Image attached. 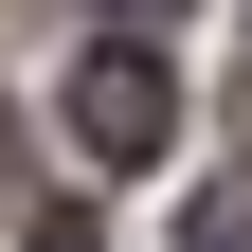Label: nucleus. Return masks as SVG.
Here are the masks:
<instances>
[{
	"label": "nucleus",
	"instance_id": "3",
	"mask_svg": "<svg viewBox=\"0 0 252 252\" xmlns=\"http://www.w3.org/2000/svg\"><path fill=\"white\" fill-rule=\"evenodd\" d=\"M36 252H90V216H36Z\"/></svg>",
	"mask_w": 252,
	"mask_h": 252
},
{
	"label": "nucleus",
	"instance_id": "1",
	"mask_svg": "<svg viewBox=\"0 0 252 252\" xmlns=\"http://www.w3.org/2000/svg\"><path fill=\"white\" fill-rule=\"evenodd\" d=\"M162 126H180V72H162L144 36L72 54V144H90V162H162Z\"/></svg>",
	"mask_w": 252,
	"mask_h": 252
},
{
	"label": "nucleus",
	"instance_id": "5",
	"mask_svg": "<svg viewBox=\"0 0 252 252\" xmlns=\"http://www.w3.org/2000/svg\"><path fill=\"white\" fill-rule=\"evenodd\" d=\"M0 144H18V126H0Z\"/></svg>",
	"mask_w": 252,
	"mask_h": 252
},
{
	"label": "nucleus",
	"instance_id": "2",
	"mask_svg": "<svg viewBox=\"0 0 252 252\" xmlns=\"http://www.w3.org/2000/svg\"><path fill=\"white\" fill-rule=\"evenodd\" d=\"M180 252H252V180H216V198L180 216Z\"/></svg>",
	"mask_w": 252,
	"mask_h": 252
},
{
	"label": "nucleus",
	"instance_id": "4",
	"mask_svg": "<svg viewBox=\"0 0 252 252\" xmlns=\"http://www.w3.org/2000/svg\"><path fill=\"white\" fill-rule=\"evenodd\" d=\"M108 18H162V0H108Z\"/></svg>",
	"mask_w": 252,
	"mask_h": 252
}]
</instances>
